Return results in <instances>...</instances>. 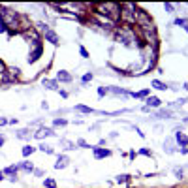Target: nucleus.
Returning <instances> with one entry per match:
<instances>
[{
  "instance_id": "4468645a",
  "label": "nucleus",
  "mask_w": 188,
  "mask_h": 188,
  "mask_svg": "<svg viewBox=\"0 0 188 188\" xmlns=\"http://www.w3.org/2000/svg\"><path fill=\"white\" fill-rule=\"evenodd\" d=\"M117 183H130V175H119Z\"/></svg>"
},
{
  "instance_id": "20e7f679",
  "label": "nucleus",
  "mask_w": 188,
  "mask_h": 188,
  "mask_svg": "<svg viewBox=\"0 0 188 188\" xmlns=\"http://www.w3.org/2000/svg\"><path fill=\"white\" fill-rule=\"evenodd\" d=\"M68 156H58V160H57V164H55V167H57V169H64V167L68 166Z\"/></svg>"
},
{
  "instance_id": "412c9836",
  "label": "nucleus",
  "mask_w": 188,
  "mask_h": 188,
  "mask_svg": "<svg viewBox=\"0 0 188 188\" xmlns=\"http://www.w3.org/2000/svg\"><path fill=\"white\" fill-rule=\"evenodd\" d=\"M77 145H79V147H83V149H89V143H87L85 139H79V141H77Z\"/></svg>"
},
{
  "instance_id": "f8f14e48",
  "label": "nucleus",
  "mask_w": 188,
  "mask_h": 188,
  "mask_svg": "<svg viewBox=\"0 0 188 188\" xmlns=\"http://www.w3.org/2000/svg\"><path fill=\"white\" fill-rule=\"evenodd\" d=\"M75 111H81V113H87V115H89V113H92L94 109L87 107V105H75Z\"/></svg>"
},
{
  "instance_id": "6e6552de",
  "label": "nucleus",
  "mask_w": 188,
  "mask_h": 188,
  "mask_svg": "<svg viewBox=\"0 0 188 188\" xmlns=\"http://www.w3.org/2000/svg\"><path fill=\"white\" fill-rule=\"evenodd\" d=\"M57 79H58V81H64V83H70V81H72V75H70V73H66V72H58Z\"/></svg>"
},
{
  "instance_id": "39448f33",
  "label": "nucleus",
  "mask_w": 188,
  "mask_h": 188,
  "mask_svg": "<svg viewBox=\"0 0 188 188\" xmlns=\"http://www.w3.org/2000/svg\"><path fill=\"white\" fill-rule=\"evenodd\" d=\"M111 154V151H107V149H94V158H105Z\"/></svg>"
},
{
  "instance_id": "9b49d317",
  "label": "nucleus",
  "mask_w": 188,
  "mask_h": 188,
  "mask_svg": "<svg viewBox=\"0 0 188 188\" xmlns=\"http://www.w3.org/2000/svg\"><path fill=\"white\" fill-rule=\"evenodd\" d=\"M175 25H177V27H183L184 28V30H186L188 32V21H186V19H175Z\"/></svg>"
},
{
  "instance_id": "ddd939ff",
  "label": "nucleus",
  "mask_w": 188,
  "mask_h": 188,
  "mask_svg": "<svg viewBox=\"0 0 188 188\" xmlns=\"http://www.w3.org/2000/svg\"><path fill=\"white\" fill-rule=\"evenodd\" d=\"M17 169H19V166H9V167H6V169H4V173H8V175H15V173H17Z\"/></svg>"
},
{
  "instance_id": "f257e3e1",
  "label": "nucleus",
  "mask_w": 188,
  "mask_h": 188,
  "mask_svg": "<svg viewBox=\"0 0 188 188\" xmlns=\"http://www.w3.org/2000/svg\"><path fill=\"white\" fill-rule=\"evenodd\" d=\"M145 102H147V105H145V107H160V98H156V96H151V98H147L145 100Z\"/></svg>"
},
{
  "instance_id": "0eeeda50",
  "label": "nucleus",
  "mask_w": 188,
  "mask_h": 188,
  "mask_svg": "<svg viewBox=\"0 0 188 188\" xmlns=\"http://www.w3.org/2000/svg\"><path fill=\"white\" fill-rule=\"evenodd\" d=\"M175 139H177V141H179L183 147H186V145H188V137L183 134V132H177V134H175Z\"/></svg>"
},
{
  "instance_id": "b1692460",
  "label": "nucleus",
  "mask_w": 188,
  "mask_h": 188,
  "mask_svg": "<svg viewBox=\"0 0 188 188\" xmlns=\"http://www.w3.org/2000/svg\"><path fill=\"white\" fill-rule=\"evenodd\" d=\"M79 53H81V57L89 58V53H87V49H85V47H79Z\"/></svg>"
},
{
  "instance_id": "2f4dec72",
  "label": "nucleus",
  "mask_w": 188,
  "mask_h": 188,
  "mask_svg": "<svg viewBox=\"0 0 188 188\" xmlns=\"http://www.w3.org/2000/svg\"><path fill=\"white\" fill-rule=\"evenodd\" d=\"M0 181H4V173L2 171H0Z\"/></svg>"
},
{
  "instance_id": "f3484780",
  "label": "nucleus",
  "mask_w": 188,
  "mask_h": 188,
  "mask_svg": "<svg viewBox=\"0 0 188 188\" xmlns=\"http://www.w3.org/2000/svg\"><path fill=\"white\" fill-rule=\"evenodd\" d=\"M40 151L41 152H47V154H53V149H51L49 145H40Z\"/></svg>"
},
{
  "instance_id": "473e14b6",
  "label": "nucleus",
  "mask_w": 188,
  "mask_h": 188,
  "mask_svg": "<svg viewBox=\"0 0 188 188\" xmlns=\"http://www.w3.org/2000/svg\"><path fill=\"white\" fill-rule=\"evenodd\" d=\"M2 145H4V137H0V147H2Z\"/></svg>"
},
{
  "instance_id": "5701e85b",
  "label": "nucleus",
  "mask_w": 188,
  "mask_h": 188,
  "mask_svg": "<svg viewBox=\"0 0 188 188\" xmlns=\"http://www.w3.org/2000/svg\"><path fill=\"white\" fill-rule=\"evenodd\" d=\"M45 186H47V188H55V181L53 179H47V181H45Z\"/></svg>"
},
{
  "instance_id": "6ab92c4d",
  "label": "nucleus",
  "mask_w": 188,
  "mask_h": 188,
  "mask_svg": "<svg viewBox=\"0 0 188 188\" xmlns=\"http://www.w3.org/2000/svg\"><path fill=\"white\" fill-rule=\"evenodd\" d=\"M81 81H83V83H85V85H87L89 81H92V73H85V75H83V79H81Z\"/></svg>"
},
{
  "instance_id": "f704fd0d",
  "label": "nucleus",
  "mask_w": 188,
  "mask_h": 188,
  "mask_svg": "<svg viewBox=\"0 0 188 188\" xmlns=\"http://www.w3.org/2000/svg\"><path fill=\"white\" fill-rule=\"evenodd\" d=\"M184 121H186V122H188V119H184Z\"/></svg>"
},
{
  "instance_id": "aec40b11",
  "label": "nucleus",
  "mask_w": 188,
  "mask_h": 188,
  "mask_svg": "<svg viewBox=\"0 0 188 188\" xmlns=\"http://www.w3.org/2000/svg\"><path fill=\"white\" fill-rule=\"evenodd\" d=\"M107 92H109V89H105V87H100L98 89V96H105Z\"/></svg>"
},
{
  "instance_id": "f03ea898",
  "label": "nucleus",
  "mask_w": 188,
  "mask_h": 188,
  "mask_svg": "<svg viewBox=\"0 0 188 188\" xmlns=\"http://www.w3.org/2000/svg\"><path fill=\"white\" fill-rule=\"evenodd\" d=\"M47 135H55V132L49 130V128H41V130H38L36 134H34V137L41 139V137H47Z\"/></svg>"
},
{
  "instance_id": "4be33fe9",
  "label": "nucleus",
  "mask_w": 188,
  "mask_h": 188,
  "mask_svg": "<svg viewBox=\"0 0 188 188\" xmlns=\"http://www.w3.org/2000/svg\"><path fill=\"white\" fill-rule=\"evenodd\" d=\"M64 124H66L64 119H55V126H64Z\"/></svg>"
},
{
  "instance_id": "1a4fd4ad",
  "label": "nucleus",
  "mask_w": 188,
  "mask_h": 188,
  "mask_svg": "<svg viewBox=\"0 0 188 188\" xmlns=\"http://www.w3.org/2000/svg\"><path fill=\"white\" fill-rule=\"evenodd\" d=\"M152 87H154V89H158V90H166V89H167L166 83H162V81H158V79L152 81Z\"/></svg>"
},
{
  "instance_id": "423d86ee",
  "label": "nucleus",
  "mask_w": 188,
  "mask_h": 188,
  "mask_svg": "<svg viewBox=\"0 0 188 188\" xmlns=\"http://www.w3.org/2000/svg\"><path fill=\"white\" fill-rule=\"evenodd\" d=\"M45 40L51 41V43H58V36L55 34L53 30H47V32H45Z\"/></svg>"
},
{
  "instance_id": "a211bd4d",
  "label": "nucleus",
  "mask_w": 188,
  "mask_h": 188,
  "mask_svg": "<svg viewBox=\"0 0 188 188\" xmlns=\"http://www.w3.org/2000/svg\"><path fill=\"white\" fill-rule=\"evenodd\" d=\"M147 94H149V90H139V92H134V98H143Z\"/></svg>"
},
{
  "instance_id": "bb28decb",
  "label": "nucleus",
  "mask_w": 188,
  "mask_h": 188,
  "mask_svg": "<svg viewBox=\"0 0 188 188\" xmlns=\"http://www.w3.org/2000/svg\"><path fill=\"white\" fill-rule=\"evenodd\" d=\"M27 135H28V130H21L17 134V137H27Z\"/></svg>"
},
{
  "instance_id": "a878e982",
  "label": "nucleus",
  "mask_w": 188,
  "mask_h": 188,
  "mask_svg": "<svg viewBox=\"0 0 188 188\" xmlns=\"http://www.w3.org/2000/svg\"><path fill=\"white\" fill-rule=\"evenodd\" d=\"M164 9H166L167 13H171V11H173V6H171V4H164Z\"/></svg>"
},
{
  "instance_id": "7c9ffc66",
  "label": "nucleus",
  "mask_w": 188,
  "mask_h": 188,
  "mask_svg": "<svg viewBox=\"0 0 188 188\" xmlns=\"http://www.w3.org/2000/svg\"><path fill=\"white\" fill-rule=\"evenodd\" d=\"M4 124H8V121H6V119H2V117H0V126H4Z\"/></svg>"
},
{
  "instance_id": "cd10ccee",
  "label": "nucleus",
  "mask_w": 188,
  "mask_h": 188,
  "mask_svg": "<svg viewBox=\"0 0 188 188\" xmlns=\"http://www.w3.org/2000/svg\"><path fill=\"white\" fill-rule=\"evenodd\" d=\"M111 92H113V94H126L122 89H111Z\"/></svg>"
},
{
  "instance_id": "393cba45",
  "label": "nucleus",
  "mask_w": 188,
  "mask_h": 188,
  "mask_svg": "<svg viewBox=\"0 0 188 188\" xmlns=\"http://www.w3.org/2000/svg\"><path fill=\"white\" fill-rule=\"evenodd\" d=\"M141 154H145V156H152V151H149V149H141Z\"/></svg>"
},
{
  "instance_id": "72a5a7b5",
  "label": "nucleus",
  "mask_w": 188,
  "mask_h": 188,
  "mask_svg": "<svg viewBox=\"0 0 188 188\" xmlns=\"http://www.w3.org/2000/svg\"><path fill=\"white\" fill-rule=\"evenodd\" d=\"M184 90H188V83H184Z\"/></svg>"
},
{
  "instance_id": "9d476101",
  "label": "nucleus",
  "mask_w": 188,
  "mask_h": 188,
  "mask_svg": "<svg viewBox=\"0 0 188 188\" xmlns=\"http://www.w3.org/2000/svg\"><path fill=\"white\" fill-rule=\"evenodd\" d=\"M43 85L47 87V89H53V90H57V89H58V83H57V81H49V79H43Z\"/></svg>"
},
{
  "instance_id": "c756f323",
  "label": "nucleus",
  "mask_w": 188,
  "mask_h": 188,
  "mask_svg": "<svg viewBox=\"0 0 188 188\" xmlns=\"http://www.w3.org/2000/svg\"><path fill=\"white\" fill-rule=\"evenodd\" d=\"M181 154H188V145H186V147H183V149H181Z\"/></svg>"
},
{
  "instance_id": "7ed1b4c3",
  "label": "nucleus",
  "mask_w": 188,
  "mask_h": 188,
  "mask_svg": "<svg viewBox=\"0 0 188 188\" xmlns=\"http://www.w3.org/2000/svg\"><path fill=\"white\" fill-rule=\"evenodd\" d=\"M40 55H41V45H38L36 49L30 53V57H28V62H36L38 58H40Z\"/></svg>"
},
{
  "instance_id": "dca6fc26",
  "label": "nucleus",
  "mask_w": 188,
  "mask_h": 188,
  "mask_svg": "<svg viewBox=\"0 0 188 188\" xmlns=\"http://www.w3.org/2000/svg\"><path fill=\"white\" fill-rule=\"evenodd\" d=\"M32 152H34V147H30V145H28V147H23V156H28Z\"/></svg>"
},
{
  "instance_id": "c85d7f7f",
  "label": "nucleus",
  "mask_w": 188,
  "mask_h": 188,
  "mask_svg": "<svg viewBox=\"0 0 188 188\" xmlns=\"http://www.w3.org/2000/svg\"><path fill=\"white\" fill-rule=\"evenodd\" d=\"M4 32H6V25L0 21V34H4Z\"/></svg>"
},
{
  "instance_id": "2eb2a0df",
  "label": "nucleus",
  "mask_w": 188,
  "mask_h": 188,
  "mask_svg": "<svg viewBox=\"0 0 188 188\" xmlns=\"http://www.w3.org/2000/svg\"><path fill=\"white\" fill-rule=\"evenodd\" d=\"M19 167H23L25 171H34V166H32V164H28V162H23Z\"/></svg>"
}]
</instances>
